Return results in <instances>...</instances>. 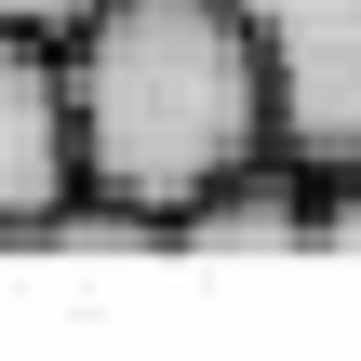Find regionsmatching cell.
I'll return each instance as SVG.
<instances>
[{"label": "cell", "mask_w": 361, "mask_h": 361, "mask_svg": "<svg viewBox=\"0 0 361 361\" xmlns=\"http://www.w3.org/2000/svg\"><path fill=\"white\" fill-rule=\"evenodd\" d=\"M67 80V161L80 201L121 228H174L228 174H255L268 134V67L241 0H94L54 54Z\"/></svg>", "instance_id": "obj_1"}, {"label": "cell", "mask_w": 361, "mask_h": 361, "mask_svg": "<svg viewBox=\"0 0 361 361\" xmlns=\"http://www.w3.org/2000/svg\"><path fill=\"white\" fill-rule=\"evenodd\" d=\"M67 214H80V161H67V80H54V40H13V27H0V241L67 228Z\"/></svg>", "instance_id": "obj_3"}, {"label": "cell", "mask_w": 361, "mask_h": 361, "mask_svg": "<svg viewBox=\"0 0 361 361\" xmlns=\"http://www.w3.org/2000/svg\"><path fill=\"white\" fill-rule=\"evenodd\" d=\"M255 67H268V134L295 174L361 161V0H241Z\"/></svg>", "instance_id": "obj_2"}, {"label": "cell", "mask_w": 361, "mask_h": 361, "mask_svg": "<svg viewBox=\"0 0 361 361\" xmlns=\"http://www.w3.org/2000/svg\"><path fill=\"white\" fill-rule=\"evenodd\" d=\"M80 13H94V0H0V27H13V40H67Z\"/></svg>", "instance_id": "obj_4"}]
</instances>
